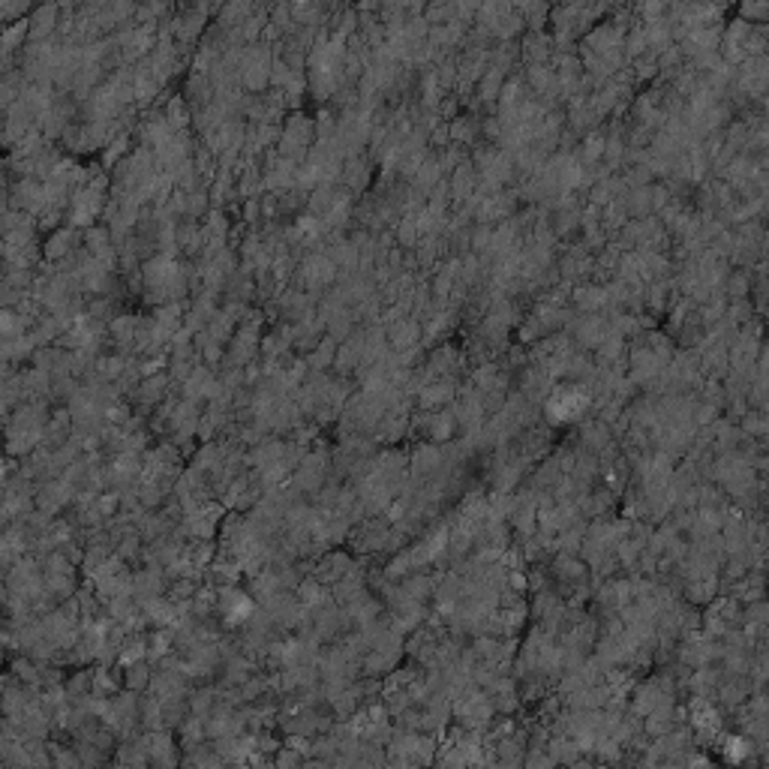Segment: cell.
Here are the masks:
<instances>
[{
  "label": "cell",
  "instance_id": "6da1fadb",
  "mask_svg": "<svg viewBox=\"0 0 769 769\" xmlns=\"http://www.w3.org/2000/svg\"><path fill=\"white\" fill-rule=\"evenodd\" d=\"M583 406H586L583 394H577V391H562V394H556L553 400L547 403V409H550V418L568 421V418H577L580 412H583Z\"/></svg>",
  "mask_w": 769,
  "mask_h": 769
}]
</instances>
